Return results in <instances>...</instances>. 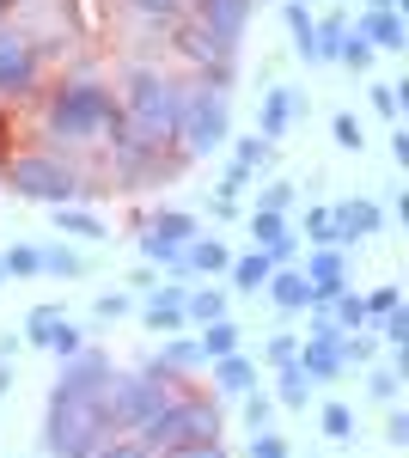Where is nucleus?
Returning a JSON list of instances; mask_svg holds the SVG:
<instances>
[{
	"label": "nucleus",
	"instance_id": "nucleus-1",
	"mask_svg": "<svg viewBox=\"0 0 409 458\" xmlns=\"http://www.w3.org/2000/svg\"><path fill=\"white\" fill-rule=\"evenodd\" d=\"M116 116V92L98 80H62L43 105V129L55 141H98L104 123Z\"/></svg>",
	"mask_w": 409,
	"mask_h": 458
},
{
	"label": "nucleus",
	"instance_id": "nucleus-2",
	"mask_svg": "<svg viewBox=\"0 0 409 458\" xmlns=\"http://www.w3.org/2000/svg\"><path fill=\"white\" fill-rule=\"evenodd\" d=\"M116 105H123V116L135 123L147 141H171L177 135V110H183V86L166 80L159 68H129Z\"/></svg>",
	"mask_w": 409,
	"mask_h": 458
},
{
	"label": "nucleus",
	"instance_id": "nucleus-3",
	"mask_svg": "<svg viewBox=\"0 0 409 458\" xmlns=\"http://www.w3.org/2000/svg\"><path fill=\"white\" fill-rule=\"evenodd\" d=\"M141 446L147 453H171V446H202L220 440V397H171L153 422H141Z\"/></svg>",
	"mask_w": 409,
	"mask_h": 458
},
{
	"label": "nucleus",
	"instance_id": "nucleus-4",
	"mask_svg": "<svg viewBox=\"0 0 409 458\" xmlns=\"http://www.w3.org/2000/svg\"><path fill=\"white\" fill-rule=\"evenodd\" d=\"M6 183L25 202H43V208H62V202H80L86 196L80 172H73L68 159H55V153H19V159H6Z\"/></svg>",
	"mask_w": 409,
	"mask_h": 458
},
{
	"label": "nucleus",
	"instance_id": "nucleus-5",
	"mask_svg": "<svg viewBox=\"0 0 409 458\" xmlns=\"http://www.w3.org/2000/svg\"><path fill=\"white\" fill-rule=\"evenodd\" d=\"M104 440H110V422L98 403H49V416H43V453L49 458H92Z\"/></svg>",
	"mask_w": 409,
	"mask_h": 458
},
{
	"label": "nucleus",
	"instance_id": "nucleus-6",
	"mask_svg": "<svg viewBox=\"0 0 409 458\" xmlns=\"http://www.w3.org/2000/svg\"><path fill=\"white\" fill-rule=\"evenodd\" d=\"M226 135H233V105H226V92H214V86L183 92L177 135H171V141L183 147V159H202V153H214V147H226Z\"/></svg>",
	"mask_w": 409,
	"mask_h": 458
},
{
	"label": "nucleus",
	"instance_id": "nucleus-7",
	"mask_svg": "<svg viewBox=\"0 0 409 458\" xmlns=\"http://www.w3.org/2000/svg\"><path fill=\"white\" fill-rule=\"evenodd\" d=\"M166 403H171V391H166V379H153V373H110V386L98 391V410H104V422H110V434L153 422Z\"/></svg>",
	"mask_w": 409,
	"mask_h": 458
},
{
	"label": "nucleus",
	"instance_id": "nucleus-8",
	"mask_svg": "<svg viewBox=\"0 0 409 458\" xmlns=\"http://www.w3.org/2000/svg\"><path fill=\"white\" fill-rule=\"evenodd\" d=\"M177 49L208 73V86H214V92H226V86H233V73H239V43H226V37L208 31V25L183 19V25H177Z\"/></svg>",
	"mask_w": 409,
	"mask_h": 458
},
{
	"label": "nucleus",
	"instance_id": "nucleus-9",
	"mask_svg": "<svg viewBox=\"0 0 409 458\" xmlns=\"http://www.w3.org/2000/svg\"><path fill=\"white\" fill-rule=\"evenodd\" d=\"M202 226H196V214L183 208H159L147 220V233H141V257L147 263H159V269H183V245L196 239Z\"/></svg>",
	"mask_w": 409,
	"mask_h": 458
},
{
	"label": "nucleus",
	"instance_id": "nucleus-10",
	"mask_svg": "<svg viewBox=\"0 0 409 458\" xmlns=\"http://www.w3.org/2000/svg\"><path fill=\"white\" fill-rule=\"evenodd\" d=\"M110 373H116V367L92 349L68 354L62 373H55V386H49V403H98V391L110 386Z\"/></svg>",
	"mask_w": 409,
	"mask_h": 458
},
{
	"label": "nucleus",
	"instance_id": "nucleus-11",
	"mask_svg": "<svg viewBox=\"0 0 409 458\" xmlns=\"http://www.w3.org/2000/svg\"><path fill=\"white\" fill-rule=\"evenodd\" d=\"M37 73H43V49L0 31V98H31Z\"/></svg>",
	"mask_w": 409,
	"mask_h": 458
},
{
	"label": "nucleus",
	"instance_id": "nucleus-12",
	"mask_svg": "<svg viewBox=\"0 0 409 458\" xmlns=\"http://www.w3.org/2000/svg\"><path fill=\"white\" fill-rule=\"evenodd\" d=\"M25 343H31V349H49V354H62V360H68V354L86 349V330H80V324H73L62 306H37V312L25 318Z\"/></svg>",
	"mask_w": 409,
	"mask_h": 458
},
{
	"label": "nucleus",
	"instance_id": "nucleus-13",
	"mask_svg": "<svg viewBox=\"0 0 409 458\" xmlns=\"http://www.w3.org/2000/svg\"><path fill=\"white\" fill-rule=\"evenodd\" d=\"M300 367L311 379H342V330L324 312H311V336H300Z\"/></svg>",
	"mask_w": 409,
	"mask_h": 458
},
{
	"label": "nucleus",
	"instance_id": "nucleus-14",
	"mask_svg": "<svg viewBox=\"0 0 409 458\" xmlns=\"http://www.w3.org/2000/svg\"><path fill=\"white\" fill-rule=\"evenodd\" d=\"M300 276L311 282V312H324L342 287H348V257H342V245H311V257H306Z\"/></svg>",
	"mask_w": 409,
	"mask_h": 458
},
{
	"label": "nucleus",
	"instance_id": "nucleus-15",
	"mask_svg": "<svg viewBox=\"0 0 409 458\" xmlns=\"http://www.w3.org/2000/svg\"><path fill=\"white\" fill-rule=\"evenodd\" d=\"M251 6L257 0H190V19L208 25L214 37H226V43H239L244 25H251Z\"/></svg>",
	"mask_w": 409,
	"mask_h": 458
},
{
	"label": "nucleus",
	"instance_id": "nucleus-16",
	"mask_svg": "<svg viewBox=\"0 0 409 458\" xmlns=\"http://www.w3.org/2000/svg\"><path fill=\"white\" fill-rule=\"evenodd\" d=\"M354 31L367 37V43H373L379 55H397V49L409 43L404 19H397V6H361V25H354Z\"/></svg>",
	"mask_w": 409,
	"mask_h": 458
},
{
	"label": "nucleus",
	"instance_id": "nucleus-17",
	"mask_svg": "<svg viewBox=\"0 0 409 458\" xmlns=\"http://www.w3.org/2000/svg\"><path fill=\"white\" fill-rule=\"evenodd\" d=\"M379 226H385V208H379L373 196H348V202H337V233H342V250L354 245V239H373Z\"/></svg>",
	"mask_w": 409,
	"mask_h": 458
},
{
	"label": "nucleus",
	"instance_id": "nucleus-18",
	"mask_svg": "<svg viewBox=\"0 0 409 458\" xmlns=\"http://www.w3.org/2000/svg\"><path fill=\"white\" fill-rule=\"evenodd\" d=\"M196 360H202L196 336H177V330H171L166 343H159V354H153V360H147L141 373H153V379H166V386H171V379H183V373H190Z\"/></svg>",
	"mask_w": 409,
	"mask_h": 458
},
{
	"label": "nucleus",
	"instance_id": "nucleus-19",
	"mask_svg": "<svg viewBox=\"0 0 409 458\" xmlns=\"http://www.w3.org/2000/svg\"><path fill=\"white\" fill-rule=\"evenodd\" d=\"M294 123H300V92L294 86H275L269 98H263V110H257V135L263 141H281Z\"/></svg>",
	"mask_w": 409,
	"mask_h": 458
},
{
	"label": "nucleus",
	"instance_id": "nucleus-20",
	"mask_svg": "<svg viewBox=\"0 0 409 458\" xmlns=\"http://www.w3.org/2000/svg\"><path fill=\"white\" fill-rule=\"evenodd\" d=\"M263 386V367L244 360V354H220L214 360V397H244V391Z\"/></svg>",
	"mask_w": 409,
	"mask_h": 458
},
{
	"label": "nucleus",
	"instance_id": "nucleus-21",
	"mask_svg": "<svg viewBox=\"0 0 409 458\" xmlns=\"http://www.w3.org/2000/svg\"><path fill=\"white\" fill-rule=\"evenodd\" d=\"M251 239H257V250H263V257H269V263H287V257H294V233H287V220H281V214H269V208H257L251 214Z\"/></svg>",
	"mask_w": 409,
	"mask_h": 458
},
{
	"label": "nucleus",
	"instance_id": "nucleus-22",
	"mask_svg": "<svg viewBox=\"0 0 409 458\" xmlns=\"http://www.w3.org/2000/svg\"><path fill=\"white\" fill-rule=\"evenodd\" d=\"M263 293H269L281 312H311V282L300 276V269H287V263H275V269H269Z\"/></svg>",
	"mask_w": 409,
	"mask_h": 458
},
{
	"label": "nucleus",
	"instance_id": "nucleus-23",
	"mask_svg": "<svg viewBox=\"0 0 409 458\" xmlns=\"http://www.w3.org/2000/svg\"><path fill=\"white\" fill-rule=\"evenodd\" d=\"M141 318H147L153 330H166V336H171V330H183V324H190V318H183V282H166L159 293H147Z\"/></svg>",
	"mask_w": 409,
	"mask_h": 458
},
{
	"label": "nucleus",
	"instance_id": "nucleus-24",
	"mask_svg": "<svg viewBox=\"0 0 409 458\" xmlns=\"http://www.w3.org/2000/svg\"><path fill=\"white\" fill-rule=\"evenodd\" d=\"M226 263H233V250L220 245V239H190L183 245V276H226Z\"/></svg>",
	"mask_w": 409,
	"mask_h": 458
},
{
	"label": "nucleus",
	"instance_id": "nucleus-25",
	"mask_svg": "<svg viewBox=\"0 0 409 458\" xmlns=\"http://www.w3.org/2000/svg\"><path fill=\"white\" fill-rule=\"evenodd\" d=\"M269 257H263V250H244V257H233V263H226V276H233V287H239V293H257V300H263V282H269Z\"/></svg>",
	"mask_w": 409,
	"mask_h": 458
},
{
	"label": "nucleus",
	"instance_id": "nucleus-26",
	"mask_svg": "<svg viewBox=\"0 0 409 458\" xmlns=\"http://www.w3.org/2000/svg\"><path fill=\"white\" fill-rule=\"evenodd\" d=\"M239 324L233 318H208L202 324V336H196V349H202V360H220V354H239Z\"/></svg>",
	"mask_w": 409,
	"mask_h": 458
},
{
	"label": "nucleus",
	"instance_id": "nucleus-27",
	"mask_svg": "<svg viewBox=\"0 0 409 458\" xmlns=\"http://www.w3.org/2000/svg\"><path fill=\"white\" fill-rule=\"evenodd\" d=\"M49 214H55V233H68V239H92V245L104 239V220L92 208H80V202H62V208H49Z\"/></svg>",
	"mask_w": 409,
	"mask_h": 458
},
{
	"label": "nucleus",
	"instance_id": "nucleus-28",
	"mask_svg": "<svg viewBox=\"0 0 409 458\" xmlns=\"http://www.w3.org/2000/svg\"><path fill=\"white\" fill-rule=\"evenodd\" d=\"M183 318H190V324L226 318V293H220V287H183Z\"/></svg>",
	"mask_w": 409,
	"mask_h": 458
},
{
	"label": "nucleus",
	"instance_id": "nucleus-29",
	"mask_svg": "<svg viewBox=\"0 0 409 458\" xmlns=\"http://www.w3.org/2000/svg\"><path fill=\"white\" fill-rule=\"evenodd\" d=\"M275 373H281V403H287V410H306L311 403V373L300 360H287V367H275Z\"/></svg>",
	"mask_w": 409,
	"mask_h": 458
},
{
	"label": "nucleus",
	"instance_id": "nucleus-30",
	"mask_svg": "<svg viewBox=\"0 0 409 458\" xmlns=\"http://www.w3.org/2000/svg\"><path fill=\"white\" fill-rule=\"evenodd\" d=\"M342 37H348V19H318L311 25V62H337Z\"/></svg>",
	"mask_w": 409,
	"mask_h": 458
},
{
	"label": "nucleus",
	"instance_id": "nucleus-31",
	"mask_svg": "<svg viewBox=\"0 0 409 458\" xmlns=\"http://www.w3.org/2000/svg\"><path fill=\"white\" fill-rule=\"evenodd\" d=\"M281 13H287V31H294V49H300V62H311V6L306 0H281Z\"/></svg>",
	"mask_w": 409,
	"mask_h": 458
},
{
	"label": "nucleus",
	"instance_id": "nucleus-32",
	"mask_svg": "<svg viewBox=\"0 0 409 458\" xmlns=\"http://www.w3.org/2000/svg\"><path fill=\"white\" fill-rule=\"evenodd\" d=\"M337 62H342V68H354V73H367V68L379 62V49H373L361 31H354V25H348V37H342V49H337Z\"/></svg>",
	"mask_w": 409,
	"mask_h": 458
},
{
	"label": "nucleus",
	"instance_id": "nucleus-33",
	"mask_svg": "<svg viewBox=\"0 0 409 458\" xmlns=\"http://www.w3.org/2000/svg\"><path fill=\"white\" fill-rule=\"evenodd\" d=\"M373 354H379L373 324H361V330H342V367H354V360H373Z\"/></svg>",
	"mask_w": 409,
	"mask_h": 458
},
{
	"label": "nucleus",
	"instance_id": "nucleus-34",
	"mask_svg": "<svg viewBox=\"0 0 409 458\" xmlns=\"http://www.w3.org/2000/svg\"><path fill=\"white\" fill-rule=\"evenodd\" d=\"M43 276H86V257L80 250H68V245H43Z\"/></svg>",
	"mask_w": 409,
	"mask_h": 458
},
{
	"label": "nucleus",
	"instance_id": "nucleus-35",
	"mask_svg": "<svg viewBox=\"0 0 409 458\" xmlns=\"http://www.w3.org/2000/svg\"><path fill=\"white\" fill-rule=\"evenodd\" d=\"M0 263H6V276H43V245H13L0 250Z\"/></svg>",
	"mask_w": 409,
	"mask_h": 458
},
{
	"label": "nucleus",
	"instance_id": "nucleus-36",
	"mask_svg": "<svg viewBox=\"0 0 409 458\" xmlns=\"http://www.w3.org/2000/svg\"><path fill=\"white\" fill-rule=\"evenodd\" d=\"M239 403H244V428H251V434H263V428L275 422V397H263V391H244Z\"/></svg>",
	"mask_w": 409,
	"mask_h": 458
},
{
	"label": "nucleus",
	"instance_id": "nucleus-37",
	"mask_svg": "<svg viewBox=\"0 0 409 458\" xmlns=\"http://www.w3.org/2000/svg\"><path fill=\"white\" fill-rule=\"evenodd\" d=\"M306 239H311V245H342L337 208H311V214H306Z\"/></svg>",
	"mask_w": 409,
	"mask_h": 458
},
{
	"label": "nucleus",
	"instance_id": "nucleus-38",
	"mask_svg": "<svg viewBox=\"0 0 409 458\" xmlns=\"http://www.w3.org/2000/svg\"><path fill=\"white\" fill-rule=\"evenodd\" d=\"M129 6H135L141 19H153V25H177L190 0H129Z\"/></svg>",
	"mask_w": 409,
	"mask_h": 458
},
{
	"label": "nucleus",
	"instance_id": "nucleus-39",
	"mask_svg": "<svg viewBox=\"0 0 409 458\" xmlns=\"http://www.w3.org/2000/svg\"><path fill=\"white\" fill-rule=\"evenodd\" d=\"M318 428H324L330 440H348V434H354V410H348V403H324V416H318Z\"/></svg>",
	"mask_w": 409,
	"mask_h": 458
},
{
	"label": "nucleus",
	"instance_id": "nucleus-40",
	"mask_svg": "<svg viewBox=\"0 0 409 458\" xmlns=\"http://www.w3.org/2000/svg\"><path fill=\"white\" fill-rule=\"evenodd\" d=\"M330 135H337V147H342V153H361V147H367V135H361V123H354L348 110H342V116H330Z\"/></svg>",
	"mask_w": 409,
	"mask_h": 458
},
{
	"label": "nucleus",
	"instance_id": "nucleus-41",
	"mask_svg": "<svg viewBox=\"0 0 409 458\" xmlns=\"http://www.w3.org/2000/svg\"><path fill=\"white\" fill-rule=\"evenodd\" d=\"M233 147H239V153H233V165H244V172H257V165H263V159L275 153L263 135H244V141H233Z\"/></svg>",
	"mask_w": 409,
	"mask_h": 458
},
{
	"label": "nucleus",
	"instance_id": "nucleus-42",
	"mask_svg": "<svg viewBox=\"0 0 409 458\" xmlns=\"http://www.w3.org/2000/svg\"><path fill=\"white\" fill-rule=\"evenodd\" d=\"M367 391H373L379 403H397V391H404V373H397V367H373V379H367Z\"/></svg>",
	"mask_w": 409,
	"mask_h": 458
},
{
	"label": "nucleus",
	"instance_id": "nucleus-43",
	"mask_svg": "<svg viewBox=\"0 0 409 458\" xmlns=\"http://www.w3.org/2000/svg\"><path fill=\"white\" fill-rule=\"evenodd\" d=\"M379 336H385L391 349H404V343H409V312H404V306H391V312L379 318Z\"/></svg>",
	"mask_w": 409,
	"mask_h": 458
},
{
	"label": "nucleus",
	"instance_id": "nucleus-44",
	"mask_svg": "<svg viewBox=\"0 0 409 458\" xmlns=\"http://www.w3.org/2000/svg\"><path fill=\"white\" fill-rule=\"evenodd\" d=\"M263 360H269V367H287V360H300V336H294V330H281V336H269V349H263Z\"/></svg>",
	"mask_w": 409,
	"mask_h": 458
},
{
	"label": "nucleus",
	"instance_id": "nucleus-45",
	"mask_svg": "<svg viewBox=\"0 0 409 458\" xmlns=\"http://www.w3.org/2000/svg\"><path fill=\"white\" fill-rule=\"evenodd\" d=\"M391 306H404V287H373V293H367V324H379Z\"/></svg>",
	"mask_w": 409,
	"mask_h": 458
},
{
	"label": "nucleus",
	"instance_id": "nucleus-46",
	"mask_svg": "<svg viewBox=\"0 0 409 458\" xmlns=\"http://www.w3.org/2000/svg\"><path fill=\"white\" fill-rule=\"evenodd\" d=\"M373 110L385 123H397V110H404V86H373Z\"/></svg>",
	"mask_w": 409,
	"mask_h": 458
},
{
	"label": "nucleus",
	"instance_id": "nucleus-47",
	"mask_svg": "<svg viewBox=\"0 0 409 458\" xmlns=\"http://www.w3.org/2000/svg\"><path fill=\"white\" fill-rule=\"evenodd\" d=\"M92 458H153V453H147L141 440H116V434H110V440H104V446H98Z\"/></svg>",
	"mask_w": 409,
	"mask_h": 458
},
{
	"label": "nucleus",
	"instance_id": "nucleus-48",
	"mask_svg": "<svg viewBox=\"0 0 409 458\" xmlns=\"http://www.w3.org/2000/svg\"><path fill=\"white\" fill-rule=\"evenodd\" d=\"M251 458H287V440L263 428V434H251Z\"/></svg>",
	"mask_w": 409,
	"mask_h": 458
},
{
	"label": "nucleus",
	"instance_id": "nucleus-49",
	"mask_svg": "<svg viewBox=\"0 0 409 458\" xmlns=\"http://www.w3.org/2000/svg\"><path fill=\"white\" fill-rule=\"evenodd\" d=\"M287 202H294V183H269L257 196V208H269V214H287Z\"/></svg>",
	"mask_w": 409,
	"mask_h": 458
},
{
	"label": "nucleus",
	"instance_id": "nucleus-50",
	"mask_svg": "<svg viewBox=\"0 0 409 458\" xmlns=\"http://www.w3.org/2000/svg\"><path fill=\"white\" fill-rule=\"evenodd\" d=\"M153 458H226L220 440H202V446H171V453H153Z\"/></svg>",
	"mask_w": 409,
	"mask_h": 458
},
{
	"label": "nucleus",
	"instance_id": "nucleus-51",
	"mask_svg": "<svg viewBox=\"0 0 409 458\" xmlns=\"http://www.w3.org/2000/svg\"><path fill=\"white\" fill-rule=\"evenodd\" d=\"M129 312H135L129 293H98V318H129Z\"/></svg>",
	"mask_w": 409,
	"mask_h": 458
},
{
	"label": "nucleus",
	"instance_id": "nucleus-52",
	"mask_svg": "<svg viewBox=\"0 0 409 458\" xmlns=\"http://www.w3.org/2000/svg\"><path fill=\"white\" fill-rule=\"evenodd\" d=\"M385 440H391V446H409V416H404V410H391V422H385Z\"/></svg>",
	"mask_w": 409,
	"mask_h": 458
},
{
	"label": "nucleus",
	"instance_id": "nucleus-53",
	"mask_svg": "<svg viewBox=\"0 0 409 458\" xmlns=\"http://www.w3.org/2000/svg\"><path fill=\"white\" fill-rule=\"evenodd\" d=\"M391 159H397V165H409V135H404V129L391 135Z\"/></svg>",
	"mask_w": 409,
	"mask_h": 458
},
{
	"label": "nucleus",
	"instance_id": "nucleus-54",
	"mask_svg": "<svg viewBox=\"0 0 409 458\" xmlns=\"http://www.w3.org/2000/svg\"><path fill=\"white\" fill-rule=\"evenodd\" d=\"M13 391V360H0V397Z\"/></svg>",
	"mask_w": 409,
	"mask_h": 458
},
{
	"label": "nucleus",
	"instance_id": "nucleus-55",
	"mask_svg": "<svg viewBox=\"0 0 409 458\" xmlns=\"http://www.w3.org/2000/svg\"><path fill=\"white\" fill-rule=\"evenodd\" d=\"M6 19H13V0H0V31H6Z\"/></svg>",
	"mask_w": 409,
	"mask_h": 458
},
{
	"label": "nucleus",
	"instance_id": "nucleus-56",
	"mask_svg": "<svg viewBox=\"0 0 409 458\" xmlns=\"http://www.w3.org/2000/svg\"><path fill=\"white\" fill-rule=\"evenodd\" d=\"M367 6H397V0H367Z\"/></svg>",
	"mask_w": 409,
	"mask_h": 458
},
{
	"label": "nucleus",
	"instance_id": "nucleus-57",
	"mask_svg": "<svg viewBox=\"0 0 409 458\" xmlns=\"http://www.w3.org/2000/svg\"><path fill=\"white\" fill-rule=\"evenodd\" d=\"M0 147H6V123H0Z\"/></svg>",
	"mask_w": 409,
	"mask_h": 458
},
{
	"label": "nucleus",
	"instance_id": "nucleus-58",
	"mask_svg": "<svg viewBox=\"0 0 409 458\" xmlns=\"http://www.w3.org/2000/svg\"><path fill=\"white\" fill-rule=\"evenodd\" d=\"M0 282H6V263H0Z\"/></svg>",
	"mask_w": 409,
	"mask_h": 458
}]
</instances>
